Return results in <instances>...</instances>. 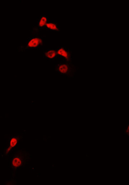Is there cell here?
<instances>
[{
  "instance_id": "cell-7",
  "label": "cell",
  "mask_w": 129,
  "mask_h": 185,
  "mask_svg": "<svg viewBox=\"0 0 129 185\" xmlns=\"http://www.w3.org/2000/svg\"><path fill=\"white\" fill-rule=\"evenodd\" d=\"M11 163L13 169H16L22 166L23 161L19 156H15L12 158Z\"/></svg>"
},
{
  "instance_id": "cell-3",
  "label": "cell",
  "mask_w": 129,
  "mask_h": 185,
  "mask_svg": "<svg viewBox=\"0 0 129 185\" xmlns=\"http://www.w3.org/2000/svg\"><path fill=\"white\" fill-rule=\"evenodd\" d=\"M58 57L63 59L64 61L69 62L72 59V56L68 49L64 47L61 46L58 48L56 50Z\"/></svg>"
},
{
  "instance_id": "cell-2",
  "label": "cell",
  "mask_w": 129,
  "mask_h": 185,
  "mask_svg": "<svg viewBox=\"0 0 129 185\" xmlns=\"http://www.w3.org/2000/svg\"><path fill=\"white\" fill-rule=\"evenodd\" d=\"M56 72L63 75H70L73 72V69L69 64L61 63L58 64L56 69Z\"/></svg>"
},
{
  "instance_id": "cell-1",
  "label": "cell",
  "mask_w": 129,
  "mask_h": 185,
  "mask_svg": "<svg viewBox=\"0 0 129 185\" xmlns=\"http://www.w3.org/2000/svg\"><path fill=\"white\" fill-rule=\"evenodd\" d=\"M43 43V40L42 37L31 38L27 42L26 48L29 50H36L42 46Z\"/></svg>"
},
{
  "instance_id": "cell-6",
  "label": "cell",
  "mask_w": 129,
  "mask_h": 185,
  "mask_svg": "<svg viewBox=\"0 0 129 185\" xmlns=\"http://www.w3.org/2000/svg\"><path fill=\"white\" fill-rule=\"evenodd\" d=\"M18 141L19 138L16 136H12L10 139L9 146L6 151V154H7L13 148H14L17 145Z\"/></svg>"
},
{
  "instance_id": "cell-5",
  "label": "cell",
  "mask_w": 129,
  "mask_h": 185,
  "mask_svg": "<svg viewBox=\"0 0 129 185\" xmlns=\"http://www.w3.org/2000/svg\"><path fill=\"white\" fill-rule=\"evenodd\" d=\"M45 27L47 31L52 32H59L60 31V26L57 23L54 22H48L46 25Z\"/></svg>"
},
{
  "instance_id": "cell-4",
  "label": "cell",
  "mask_w": 129,
  "mask_h": 185,
  "mask_svg": "<svg viewBox=\"0 0 129 185\" xmlns=\"http://www.w3.org/2000/svg\"><path fill=\"white\" fill-rule=\"evenodd\" d=\"M44 57L47 59L48 61H54L58 57L57 52L54 50L49 49L45 51L44 53Z\"/></svg>"
},
{
  "instance_id": "cell-8",
  "label": "cell",
  "mask_w": 129,
  "mask_h": 185,
  "mask_svg": "<svg viewBox=\"0 0 129 185\" xmlns=\"http://www.w3.org/2000/svg\"><path fill=\"white\" fill-rule=\"evenodd\" d=\"M48 22V18L45 15H42L38 20V27L40 29L43 28L45 27L47 23Z\"/></svg>"
}]
</instances>
